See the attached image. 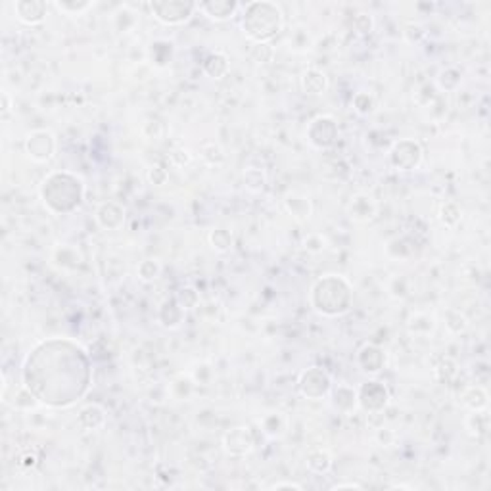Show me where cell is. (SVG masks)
<instances>
[{
    "label": "cell",
    "mask_w": 491,
    "mask_h": 491,
    "mask_svg": "<svg viewBox=\"0 0 491 491\" xmlns=\"http://www.w3.org/2000/svg\"><path fill=\"white\" fill-rule=\"evenodd\" d=\"M56 368V340L40 342L23 363V384L43 405L58 409L75 405L91 386V363L84 359L61 372Z\"/></svg>",
    "instance_id": "obj_1"
},
{
    "label": "cell",
    "mask_w": 491,
    "mask_h": 491,
    "mask_svg": "<svg viewBox=\"0 0 491 491\" xmlns=\"http://www.w3.org/2000/svg\"><path fill=\"white\" fill-rule=\"evenodd\" d=\"M38 194L50 213L69 215L84 202L86 184L83 176L73 171H52L43 179Z\"/></svg>",
    "instance_id": "obj_2"
},
{
    "label": "cell",
    "mask_w": 491,
    "mask_h": 491,
    "mask_svg": "<svg viewBox=\"0 0 491 491\" xmlns=\"http://www.w3.org/2000/svg\"><path fill=\"white\" fill-rule=\"evenodd\" d=\"M286 25L284 10L271 0H253L242 6L240 27L255 45H267L282 33Z\"/></svg>",
    "instance_id": "obj_3"
},
{
    "label": "cell",
    "mask_w": 491,
    "mask_h": 491,
    "mask_svg": "<svg viewBox=\"0 0 491 491\" xmlns=\"http://www.w3.org/2000/svg\"><path fill=\"white\" fill-rule=\"evenodd\" d=\"M309 303L322 317H342L353 303V286L344 275H322L317 278L309 292Z\"/></svg>",
    "instance_id": "obj_4"
},
{
    "label": "cell",
    "mask_w": 491,
    "mask_h": 491,
    "mask_svg": "<svg viewBox=\"0 0 491 491\" xmlns=\"http://www.w3.org/2000/svg\"><path fill=\"white\" fill-rule=\"evenodd\" d=\"M148 6L153 17L167 27L184 25L198 12V2L190 0H152Z\"/></svg>",
    "instance_id": "obj_5"
},
{
    "label": "cell",
    "mask_w": 491,
    "mask_h": 491,
    "mask_svg": "<svg viewBox=\"0 0 491 491\" xmlns=\"http://www.w3.org/2000/svg\"><path fill=\"white\" fill-rule=\"evenodd\" d=\"M422 160H424V150L421 142L414 138H399L398 142L391 144L388 152L390 167L399 173H409V171L418 169Z\"/></svg>",
    "instance_id": "obj_6"
},
{
    "label": "cell",
    "mask_w": 491,
    "mask_h": 491,
    "mask_svg": "<svg viewBox=\"0 0 491 491\" xmlns=\"http://www.w3.org/2000/svg\"><path fill=\"white\" fill-rule=\"evenodd\" d=\"M23 150L33 163L43 165L54 160L56 150H58V140L50 129H35L23 140Z\"/></svg>",
    "instance_id": "obj_7"
},
{
    "label": "cell",
    "mask_w": 491,
    "mask_h": 491,
    "mask_svg": "<svg viewBox=\"0 0 491 491\" xmlns=\"http://www.w3.org/2000/svg\"><path fill=\"white\" fill-rule=\"evenodd\" d=\"M340 129L332 115H317L305 129V138L315 150H330L338 142Z\"/></svg>",
    "instance_id": "obj_8"
},
{
    "label": "cell",
    "mask_w": 491,
    "mask_h": 491,
    "mask_svg": "<svg viewBox=\"0 0 491 491\" xmlns=\"http://www.w3.org/2000/svg\"><path fill=\"white\" fill-rule=\"evenodd\" d=\"M255 444H257L255 434L245 424L232 426L221 437L222 451H225L227 457H232V459H244V457H248L255 449Z\"/></svg>",
    "instance_id": "obj_9"
},
{
    "label": "cell",
    "mask_w": 491,
    "mask_h": 491,
    "mask_svg": "<svg viewBox=\"0 0 491 491\" xmlns=\"http://www.w3.org/2000/svg\"><path fill=\"white\" fill-rule=\"evenodd\" d=\"M359 409L368 414H382L390 405V390L380 380H367L357 388Z\"/></svg>",
    "instance_id": "obj_10"
},
{
    "label": "cell",
    "mask_w": 491,
    "mask_h": 491,
    "mask_svg": "<svg viewBox=\"0 0 491 491\" xmlns=\"http://www.w3.org/2000/svg\"><path fill=\"white\" fill-rule=\"evenodd\" d=\"M332 390V376L321 367H309L305 368L298 378V391L305 399H319L326 398Z\"/></svg>",
    "instance_id": "obj_11"
},
{
    "label": "cell",
    "mask_w": 491,
    "mask_h": 491,
    "mask_svg": "<svg viewBox=\"0 0 491 491\" xmlns=\"http://www.w3.org/2000/svg\"><path fill=\"white\" fill-rule=\"evenodd\" d=\"M378 211H380V204L370 192H355L345 206V213L349 217V221L359 222V225L375 221Z\"/></svg>",
    "instance_id": "obj_12"
},
{
    "label": "cell",
    "mask_w": 491,
    "mask_h": 491,
    "mask_svg": "<svg viewBox=\"0 0 491 491\" xmlns=\"http://www.w3.org/2000/svg\"><path fill=\"white\" fill-rule=\"evenodd\" d=\"M94 221H96L100 229L106 230V232L121 230L125 227V221H127V209L119 202L107 199V202L98 204L96 211H94Z\"/></svg>",
    "instance_id": "obj_13"
},
{
    "label": "cell",
    "mask_w": 491,
    "mask_h": 491,
    "mask_svg": "<svg viewBox=\"0 0 491 491\" xmlns=\"http://www.w3.org/2000/svg\"><path fill=\"white\" fill-rule=\"evenodd\" d=\"M357 367L363 375L367 376H378L386 367V352H384L380 345L376 344H363L361 349L357 352Z\"/></svg>",
    "instance_id": "obj_14"
},
{
    "label": "cell",
    "mask_w": 491,
    "mask_h": 491,
    "mask_svg": "<svg viewBox=\"0 0 491 491\" xmlns=\"http://www.w3.org/2000/svg\"><path fill=\"white\" fill-rule=\"evenodd\" d=\"M284 209L288 211L292 219L296 222H307L313 217V202L307 194L301 192H286L282 198Z\"/></svg>",
    "instance_id": "obj_15"
},
{
    "label": "cell",
    "mask_w": 491,
    "mask_h": 491,
    "mask_svg": "<svg viewBox=\"0 0 491 491\" xmlns=\"http://www.w3.org/2000/svg\"><path fill=\"white\" fill-rule=\"evenodd\" d=\"M242 4L236 0H209V2H198V12L204 14L211 22L222 23L232 20L238 14Z\"/></svg>",
    "instance_id": "obj_16"
},
{
    "label": "cell",
    "mask_w": 491,
    "mask_h": 491,
    "mask_svg": "<svg viewBox=\"0 0 491 491\" xmlns=\"http://www.w3.org/2000/svg\"><path fill=\"white\" fill-rule=\"evenodd\" d=\"M330 403L342 414H353L359 409V398H357V388L349 384H338L332 386L330 390Z\"/></svg>",
    "instance_id": "obj_17"
},
{
    "label": "cell",
    "mask_w": 491,
    "mask_h": 491,
    "mask_svg": "<svg viewBox=\"0 0 491 491\" xmlns=\"http://www.w3.org/2000/svg\"><path fill=\"white\" fill-rule=\"evenodd\" d=\"M106 409L100 403H89V405L81 407V411L77 414V426L84 434H92V432L102 430L106 426Z\"/></svg>",
    "instance_id": "obj_18"
},
{
    "label": "cell",
    "mask_w": 491,
    "mask_h": 491,
    "mask_svg": "<svg viewBox=\"0 0 491 491\" xmlns=\"http://www.w3.org/2000/svg\"><path fill=\"white\" fill-rule=\"evenodd\" d=\"M46 2L43 0H15L14 14L23 25H40L46 20Z\"/></svg>",
    "instance_id": "obj_19"
},
{
    "label": "cell",
    "mask_w": 491,
    "mask_h": 491,
    "mask_svg": "<svg viewBox=\"0 0 491 491\" xmlns=\"http://www.w3.org/2000/svg\"><path fill=\"white\" fill-rule=\"evenodd\" d=\"M50 259H52L54 267L71 273V271H77L83 265V253L73 244H58L54 245Z\"/></svg>",
    "instance_id": "obj_20"
},
{
    "label": "cell",
    "mask_w": 491,
    "mask_h": 491,
    "mask_svg": "<svg viewBox=\"0 0 491 491\" xmlns=\"http://www.w3.org/2000/svg\"><path fill=\"white\" fill-rule=\"evenodd\" d=\"M328 75L319 68H307L299 75V89L307 96H322L328 91Z\"/></svg>",
    "instance_id": "obj_21"
},
{
    "label": "cell",
    "mask_w": 491,
    "mask_h": 491,
    "mask_svg": "<svg viewBox=\"0 0 491 491\" xmlns=\"http://www.w3.org/2000/svg\"><path fill=\"white\" fill-rule=\"evenodd\" d=\"M405 328L414 338L432 336L437 328L436 315L428 313V311H414L405 321Z\"/></svg>",
    "instance_id": "obj_22"
},
{
    "label": "cell",
    "mask_w": 491,
    "mask_h": 491,
    "mask_svg": "<svg viewBox=\"0 0 491 491\" xmlns=\"http://www.w3.org/2000/svg\"><path fill=\"white\" fill-rule=\"evenodd\" d=\"M259 430L263 436H267L269 439H280V437L288 432V416L280 411H271V413H265L261 416L259 421Z\"/></svg>",
    "instance_id": "obj_23"
},
{
    "label": "cell",
    "mask_w": 491,
    "mask_h": 491,
    "mask_svg": "<svg viewBox=\"0 0 491 491\" xmlns=\"http://www.w3.org/2000/svg\"><path fill=\"white\" fill-rule=\"evenodd\" d=\"M184 313L186 311L176 303L175 298L165 299L160 309H158V322H160L163 328L175 330L184 322Z\"/></svg>",
    "instance_id": "obj_24"
},
{
    "label": "cell",
    "mask_w": 491,
    "mask_h": 491,
    "mask_svg": "<svg viewBox=\"0 0 491 491\" xmlns=\"http://www.w3.org/2000/svg\"><path fill=\"white\" fill-rule=\"evenodd\" d=\"M169 398L175 401H188L196 391V382L192 380L190 372H179L167 384Z\"/></svg>",
    "instance_id": "obj_25"
},
{
    "label": "cell",
    "mask_w": 491,
    "mask_h": 491,
    "mask_svg": "<svg viewBox=\"0 0 491 491\" xmlns=\"http://www.w3.org/2000/svg\"><path fill=\"white\" fill-rule=\"evenodd\" d=\"M460 403L467 407L468 411H485L490 407V393L482 386L470 384L460 391Z\"/></svg>",
    "instance_id": "obj_26"
},
{
    "label": "cell",
    "mask_w": 491,
    "mask_h": 491,
    "mask_svg": "<svg viewBox=\"0 0 491 491\" xmlns=\"http://www.w3.org/2000/svg\"><path fill=\"white\" fill-rule=\"evenodd\" d=\"M173 58H175V45L171 40L160 38V40H153L148 48V60L156 68H167Z\"/></svg>",
    "instance_id": "obj_27"
},
{
    "label": "cell",
    "mask_w": 491,
    "mask_h": 491,
    "mask_svg": "<svg viewBox=\"0 0 491 491\" xmlns=\"http://www.w3.org/2000/svg\"><path fill=\"white\" fill-rule=\"evenodd\" d=\"M202 69L207 77H211L215 81H219L222 77L229 75L230 61L229 56L225 52H209L202 61Z\"/></svg>",
    "instance_id": "obj_28"
},
{
    "label": "cell",
    "mask_w": 491,
    "mask_h": 491,
    "mask_svg": "<svg viewBox=\"0 0 491 491\" xmlns=\"http://www.w3.org/2000/svg\"><path fill=\"white\" fill-rule=\"evenodd\" d=\"M305 464L313 474H328L332 467H334V459H332V453L328 449L313 447V449L307 451Z\"/></svg>",
    "instance_id": "obj_29"
},
{
    "label": "cell",
    "mask_w": 491,
    "mask_h": 491,
    "mask_svg": "<svg viewBox=\"0 0 491 491\" xmlns=\"http://www.w3.org/2000/svg\"><path fill=\"white\" fill-rule=\"evenodd\" d=\"M491 421L488 409L485 411H470V414H467V418H464V428H467L468 436L476 437V439L488 436Z\"/></svg>",
    "instance_id": "obj_30"
},
{
    "label": "cell",
    "mask_w": 491,
    "mask_h": 491,
    "mask_svg": "<svg viewBox=\"0 0 491 491\" xmlns=\"http://www.w3.org/2000/svg\"><path fill=\"white\" fill-rule=\"evenodd\" d=\"M462 84V71L455 66L444 68L436 77V86L441 94H449V92H457Z\"/></svg>",
    "instance_id": "obj_31"
},
{
    "label": "cell",
    "mask_w": 491,
    "mask_h": 491,
    "mask_svg": "<svg viewBox=\"0 0 491 491\" xmlns=\"http://www.w3.org/2000/svg\"><path fill=\"white\" fill-rule=\"evenodd\" d=\"M462 217H464L462 207L457 202H453V199H445L444 204L439 206V209H437V219H439V222L444 225L445 229H457L460 222H462Z\"/></svg>",
    "instance_id": "obj_32"
},
{
    "label": "cell",
    "mask_w": 491,
    "mask_h": 491,
    "mask_svg": "<svg viewBox=\"0 0 491 491\" xmlns=\"http://www.w3.org/2000/svg\"><path fill=\"white\" fill-rule=\"evenodd\" d=\"M444 322L447 332L453 334V336H460V334H464V332L470 328V321H468L467 315L462 313V311H459V309H455V307L445 311Z\"/></svg>",
    "instance_id": "obj_33"
},
{
    "label": "cell",
    "mask_w": 491,
    "mask_h": 491,
    "mask_svg": "<svg viewBox=\"0 0 491 491\" xmlns=\"http://www.w3.org/2000/svg\"><path fill=\"white\" fill-rule=\"evenodd\" d=\"M242 181H244L245 190L252 192V194H263V192L267 190V175L259 167L244 169Z\"/></svg>",
    "instance_id": "obj_34"
},
{
    "label": "cell",
    "mask_w": 491,
    "mask_h": 491,
    "mask_svg": "<svg viewBox=\"0 0 491 491\" xmlns=\"http://www.w3.org/2000/svg\"><path fill=\"white\" fill-rule=\"evenodd\" d=\"M207 242L211 245V250H215L217 253H227L232 250L234 245V236L229 229L225 227H217V229L209 230L207 234Z\"/></svg>",
    "instance_id": "obj_35"
},
{
    "label": "cell",
    "mask_w": 491,
    "mask_h": 491,
    "mask_svg": "<svg viewBox=\"0 0 491 491\" xmlns=\"http://www.w3.org/2000/svg\"><path fill=\"white\" fill-rule=\"evenodd\" d=\"M434 376L439 384H451L459 376V363L447 355L439 357V361L434 365Z\"/></svg>",
    "instance_id": "obj_36"
},
{
    "label": "cell",
    "mask_w": 491,
    "mask_h": 491,
    "mask_svg": "<svg viewBox=\"0 0 491 491\" xmlns=\"http://www.w3.org/2000/svg\"><path fill=\"white\" fill-rule=\"evenodd\" d=\"M199 160L207 167H222L227 161V156L217 142H206V144L199 146Z\"/></svg>",
    "instance_id": "obj_37"
},
{
    "label": "cell",
    "mask_w": 491,
    "mask_h": 491,
    "mask_svg": "<svg viewBox=\"0 0 491 491\" xmlns=\"http://www.w3.org/2000/svg\"><path fill=\"white\" fill-rule=\"evenodd\" d=\"M161 271H163V265H161L160 259H156V257H146V259H142L138 263L137 276L140 282L152 284L160 278Z\"/></svg>",
    "instance_id": "obj_38"
},
{
    "label": "cell",
    "mask_w": 491,
    "mask_h": 491,
    "mask_svg": "<svg viewBox=\"0 0 491 491\" xmlns=\"http://www.w3.org/2000/svg\"><path fill=\"white\" fill-rule=\"evenodd\" d=\"M40 405H43V403L38 401L37 395H35V393H33L25 384H22V386L17 388V391H15V395H14V401H12V407H14L15 411H23V413H27V411H35V409Z\"/></svg>",
    "instance_id": "obj_39"
},
{
    "label": "cell",
    "mask_w": 491,
    "mask_h": 491,
    "mask_svg": "<svg viewBox=\"0 0 491 491\" xmlns=\"http://www.w3.org/2000/svg\"><path fill=\"white\" fill-rule=\"evenodd\" d=\"M301 250L311 255H319V253H324L328 250V236L322 234V232H309L305 236L301 238Z\"/></svg>",
    "instance_id": "obj_40"
},
{
    "label": "cell",
    "mask_w": 491,
    "mask_h": 491,
    "mask_svg": "<svg viewBox=\"0 0 491 491\" xmlns=\"http://www.w3.org/2000/svg\"><path fill=\"white\" fill-rule=\"evenodd\" d=\"M94 6V2L91 0H56L54 8L66 15H81L86 10H91Z\"/></svg>",
    "instance_id": "obj_41"
},
{
    "label": "cell",
    "mask_w": 491,
    "mask_h": 491,
    "mask_svg": "<svg viewBox=\"0 0 491 491\" xmlns=\"http://www.w3.org/2000/svg\"><path fill=\"white\" fill-rule=\"evenodd\" d=\"M138 17L129 8H121L114 14V27L117 33H129L137 27Z\"/></svg>",
    "instance_id": "obj_42"
},
{
    "label": "cell",
    "mask_w": 491,
    "mask_h": 491,
    "mask_svg": "<svg viewBox=\"0 0 491 491\" xmlns=\"http://www.w3.org/2000/svg\"><path fill=\"white\" fill-rule=\"evenodd\" d=\"M386 253H388V257H391V259H407V257L413 255V245H411V242L407 238L398 236L388 242Z\"/></svg>",
    "instance_id": "obj_43"
},
{
    "label": "cell",
    "mask_w": 491,
    "mask_h": 491,
    "mask_svg": "<svg viewBox=\"0 0 491 491\" xmlns=\"http://www.w3.org/2000/svg\"><path fill=\"white\" fill-rule=\"evenodd\" d=\"M190 376L192 380L196 382V386H209L215 378V368L211 363L199 361V363H196V365L190 368Z\"/></svg>",
    "instance_id": "obj_44"
},
{
    "label": "cell",
    "mask_w": 491,
    "mask_h": 491,
    "mask_svg": "<svg viewBox=\"0 0 491 491\" xmlns=\"http://www.w3.org/2000/svg\"><path fill=\"white\" fill-rule=\"evenodd\" d=\"M352 106L359 115H370V114H375L376 98L370 94V92L359 91L353 94Z\"/></svg>",
    "instance_id": "obj_45"
},
{
    "label": "cell",
    "mask_w": 491,
    "mask_h": 491,
    "mask_svg": "<svg viewBox=\"0 0 491 491\" xmlns=\"http://www.w3.org/2000/svg\"><path fill=\"white\" fill-rule=\"evenodd\" d=\"M175 299H176V303L183 307L184 311H192V309H196V307H199V301H202L199 292L196 290L194 286H184V288H181V290L175 294Z\"/></svg>",
    "instance_id": "obj_46"
},
{
    "label": "cell",
    "mask_w": 491,
    "mask_h": 491,
    "mask_svg": "<svg viewBox=\"0 0 491 491\" xmlns=\"http://www.w3.org/2000/svg\"><path fill=\"white\" fill-rule=\"evenodd\" d=\"M142 137L146 140H153V142H160L165 137V125L158 119V117H150L146 119L144 125H142Z\"/></svg>",
    "instance_id": "obj_47"
},
{
    "label": "cell",
    "mask_w": 491,
    "mask_h": 491,
    "mask_svg": "<svg viewBox=\"0 0 491 491\" xmlns=\"http://www.w3.org/2000/svg\"><path fill=\"white\" fill-rule=\"evenodd\" d=\"M388 294L393 299H405L411 294V280L407 276H393L388 282Z\"/></svg>",
    "instance_id": "obj_48"
},
{
    "label": "cell",
    "mask_w": 491,
    "mask_h": 491,
    "mask_svg": "<svg viewBox=\"0 0 491 491\" xmlns=\"http://www.w3.org/2000/svg\"><path fill=\"white\" fill-rule=\"evenodd\" d=\"M424 109L428 112V115L432 119H444L445 115H447V109H449L447 96L441 94V92H437L436 98L432 100V102H428V104L424 106Z\"/></svg>",
    "instance_id": "obj_49"
},
{
    "label": "cell",
    "mask_w": 491,
    "mask_h": 491,
    "mask_svg": "<svg viewBox=\"0 0 491 491\" xmlns=\"http://www.w3.org/2000/svg\"><path fill=\"white\" fill-rule=\"evenodd\" d=\"M352 29L357 35H370L375 31V17L367 12H359L352 17Z\"/></svg>",
    "instance_id": "obj_50"
},
{
    "label": "cell",
    "mask_w": 491,
    "mask_h": 491,
    "mask_svg": "<svg viewBox=\"0 0 491 491\" xmlns=\"http://www.w3.org/2000/svg\"><path fill=\"white\" fill-rule=\"evenodd\" d=\"M375 444L382 449H390L393 445L398 444V434L388 426H378L375 430Z\"/></svg>",
    "instance_id": "obj_51"
},
{
    "label": "cell",
    "mask_w": 491,
    "mask_h": 491,
    "mask_svg": "<svg viewBox=\"0 0 491 491\" xmlns=\"http://www.w3.org/2000/svg\"><path fill=\"white\" fill-rule=\"evenodd\" d=\"M167 160L173 167H186L192 161V153L186 148H183V146H176V148L169 150Z\"/></svg>",
    "instance_id": "obj_52"
},
{
    "label": "cell",
    "mask_w": 491,
    "mask_h": 491,
    "mask_svg": "<svg viewBox=\"0 0 491 491\" xmlns=\"http://www.w3.org/2000/svg\"><path fill=\"white\" fill-rule=\"evenodd\" d=\"M146 179H148V183L153 184V186H163V184H167L169 181V171L163 167L161 163H153V165L148 167Z\"/></svg>",
    "instance_id": "obj_53"
},
{
    "label": "cell",
    "mask_w": 491,
    "mask_h": 491,
    "mask_svg": "<svg viewBox=\"0 0 491 491\" xmlns=\"http://www.w3.org/2000/svg\"><path fill=\"white\" fill-rule=\"evenodd\" d=\"M290 48L296 52H307L311 48V37L305 29H296L290 37Z\"/></svg>",
    "instance_id": "obj_54"
},
{
    "label": "cell",
    "mask_w": 491,
    "mask_h": 491,
    "mask_svg": "<svg viewBox=\"0 0 491 491\" xmlns=\"http://www.w3.org/2000/svg\"><path fill=\"white\" fill-rule=\"evenodd\" d=\"M424 37H426V31L418 23H405L403 25V38L409 45H418Z\"/></svg>",
    "instance_id": "obj_55"
},
{
    "label": "cell",
    "mask_w": 491,
    "mask_h": 491,
    "mask_svg": "<svg viewBox=\"0 0 491 491\" xmlns=\"http://www.w3.org/2000/svg\"><path fill=\"white\" fill-rule=\"evenodd\" d=\"M17 467H20V468L37 467V457H35V455H31V453L20 455V459H17Z\"/></svg>",
    "instance_id": "obj_56"
},
{
    "label": "cell",
    "mask_w": 491,
    "mask_h": 491,
    "mask_svg": "<svg viewBox=\"0 0 491 491\" xmlns=\"http://www.w3.org/2000/svg\"><path fill=\"white\" fill-rule=\"evenodd\" d=\"M271 490H303V485L298 482H275L271 485Z\"/></svg>",
    "instance_id": "obj_57"
},
{
    "label": "cell",
    "mask_w": 491,
    "mask_h": 491,
    "mask_svg": "<svg viewBox=\"0 0 491 491\" xmlns=\"http://www.w3.org/2000/svg\"><path fill=\"white\" fill-rule=\"evenodd\" d=\"M365 485L359 482H342V483H334V485H330V490L332 491H338V490H363Z\"/></svg>",
    "instance_id": "obj_58"
},
{
    "label": "cell",
    "mask_w": 491,
    "mask_h": 491,
    "mask_svg": "<svg viewBox=\"0 0 491 491\" xmlns=\"http://www.w3.org/2000/svg\"><path fill=\"white\" fill-rule=\"evenodd\" d=\"M10 112H12V100H10L6 91H2V115L6 117Z\"/></svg>",
    "instance_id": "obj_59"
},
{
    "label": "cell",
    "mask_w": 491,
    "mask_h": 491,
    "mask_svg": "<svg viewBox=\"0 0 491 491\" xmlns=\"http://www.w3.org/2000/svg\"><path fill=\"white\" fill-rule=\"evenodd\" d=\"M391 488H395V490H411L409 485H405V483H393Z\"/></svg>",
    "instance_id": "obj_60"
}]
</instances>
